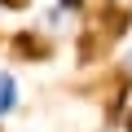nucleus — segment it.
Returning <instances> with one entry per match:
<instances>
[{
  "mask_svg": "<svg viewBox=\"0 0 132 132\" xmlns=\"http://www.w3.org/2000/svg\"><path fill=\"white\" fill-rule=\"evenodd\" d=\"M79 5H84V0H57V5H53V9H48V27H57V22H62V18H66V13H75V9H79Z\"/></svg>",
  "mask_w": 132,
  "mask_h": 132,
  "instance_id": "f03ea898",
  "label": "nucleus"
},
{
  "mask_svg": "<svg viewBox=\"0 0 132 132\" xmlns=\"http://www.w3.org/2000/svg\"><path fill=\"white\" fill-rule=\"evenodd\" d=\"M13 110H18V84H13L9 71H0V119L13 114Z\"/></svg>",
  "mask_w": 132,
  "mask_h": 132,
  "instance_id": "f257e3e1",
  "label": "nucleus"
},
{
  "mask_svg": "<svg viewBox=\"0 0 132 132\" xmlns=\"http://www.w3.org/2000/svg\"><path fill=\"white\" fill-rule=\"evenodd\" d=\"M123 71H128V75H132V48H128V57H123Z\"/></svg>",
  "mask_w": 132,
  "mask_h": 132,
  "instance_id": "20e7f679",
  "label": "nucleus"
},
{
  "mask_svg": "<svg viewBox=\"0 0 132 132\" xmlns=\"http://www.w3.org/2000/svg\"><path fill=\"white\" fill-rule=\"evenodd\" d=\"M5 9H27V0H0Z\"/></svg>",
  "mask_w": 132,
  "mask_h": 132,
  "instance_id": "7ed1b4c3",
  "label": "nucleus"
}]
</instances>
